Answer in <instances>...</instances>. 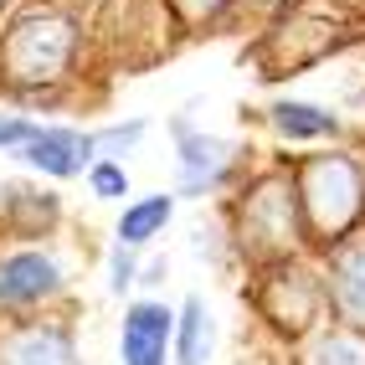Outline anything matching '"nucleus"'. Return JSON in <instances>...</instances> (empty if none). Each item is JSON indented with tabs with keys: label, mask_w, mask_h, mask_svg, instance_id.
<instances>
[{
	"label": "nucleus",
	"mask_w": 365,
	"mask_h": 365,
	"mask_svg": "<svg viewBox=\"0 0 365 365\" xmlns=\"http://www.w3.org/2000/svg\"><path fill=\"white\" fill-rule=\"evenodd\" d=\"M216 350V314L201 294H185L175 309V339H170V360L175 365H211Z\"/></svg>",
	"instance_id": "ddd939ff"
},
{
	"label": "nucleus",
	"mask_w": 365,
	"mask_h": 365,
	"mask_svg": "<svg viewBox=\"0 0 365 365\" xmlns=\"http://www.w3.org/2000/svg\"><path fill=\"white\" fill-rule=\"evenodd\" d=\"M0 365H83L78 329L67 319H6Z\"/></svg>",
	"instance_id": "423d86ee"
},
{
	"label": "nucleus",
	"mask_w": 365,
	"mask_h": 365,
	"mask_svg": "<svg viewBox=\"0 0 365 365\" xmlns=\"http://www.w3.org/2000/svg\"><path fill=\"white\" fill-rule=\"evenodd\" d=\"M165 273H170L165 257H155V262H144V267H139V283H144V288H160V283H165Z\"/></svg>",
	"instance_id": "6ab92c4d"
},
{
	"label": "nucleus",
	"mask_w": 365,
	"mask_h": 365,
	"mask_svg": "<svg viewBox=\"0 0 365 365\" xmlns=\"http://www.w3.org/2000/svg\"><path fill=\"white\" fill-rule=\"evenodd\" d=\"M36 134V118L21 108H0V155H21V144Z\"/></svg>",
	"instance_id": "a211bd4d"
},
{
	"label": "nucleus",
	"mask_w": 365,
	"mask_h": 365,
	"mask_svg": "<svg viewBox=\"0 0 365 365\" xmlns=\"http://www.w3.org/2000/svg\"><path fill=\"white\" fill-rule=\"evenodd\" d=\"M319 278H324V299H329L334 319L350 329H365V227L350 232L345 242H334V247H324Z\"/></svg>",
	"instance_id": "0eeeda50"
},
{
	"label": "nucleus",
	"mask_w": 365,
	"mask_h": 365,
	"mask_svg": "<svg viewBox=\"0 0 365 365\" xmlns=\"http://www.w3.org/2000/svg\"><path fill=\"white\" fill-rule=\"evenodd\" d=\"M150 139V118H113V124L93 129V144H98V160H118L129 165V155H139V144Z\"/></svg>",
	"instance_id": "2eb2a0df"
},
{
	"label": "nucleus",
	"mask_w": 365,
	"mask_h": 365,
	"mask_svg": "<svg viewBox=\"0 0 365 365\" xmlns=\"http://www.w3.org/2000/svg\"><path fill=\"white\" fill-rule=\"evenodd\" d=\"M67 267L46 247H11L0 252V319H31L67 294Z\"/></svg>",
	"instance_id": "39448f33"
},
{
	"label": "nucleus",
	"mask_w": 365,
	"mask_h": 365,
	"mask_svg": "<svg viewBox=\"0 0 365 365\" xmlns=\"http://www.w3.org/2000/svg\"><path fill=\"white\" fill-rule=\"evenodd\" d=\"M139 283V252L134 247H108V294H129Z\"/></svg>",
	"instance_id": "f3484780"
},
{
	"label": "nucleus",
	"mask_w": 365,
	"mask_h": 365,
	"mask_svg": "<svg viewBox=\"0 0 365 365\" xmlns=\"http://www.w3.org/2000/svg\"><path fill=\"white\" fill-rule=\"evenodd\" d=\"M267 124H273V134L283 144H319L345 129L329 103H314V98H273L267 103Z\"/></svg>",
	"instance_id": "9d476101"
},
{
	"label": "nucleus",
	"mask_w": 365,
	"mask_h": 365,
	"mask_svg": "<svg viewBox=\"0 0 365 365\" xmlns=\"http://www.w3.org/2000/svg\"><path fill=\"white\" fill-rule=\"evenodd\" d=\"M83 180H88L93 201H124L129 196V165H118V160H93Z\"/></svg>",
	"instance_id": "dca6fc26"
},
{
	"label": "nucleus",
	"mask_w": 365,
	"mask_h": 365,
	"mask_svg": "<svg viewBox=\"0 0 365 365\" xmlns=\"http://www.w3.org/2000/svg\"><path fill=\"white\" fill-rule=\"evenodd\" d=\"M299 365H365V329H350V324L314 329Z\"/></svg>",
	"instance_id": "4468645a"
},
{
	"label": "nucleus",
	"mask_w": 365,
	"mask_h": 365,
	"mask_svg": "<svg viewBox=\"0 0 365 365\" xmlns=\"http://www.w3.org/2000/svg\"><path fill=\"white\" fill-rule=\"evenodd\" d=\"M227 237L242 257H252L257 267L283 262V257H304L309 232H304V206H299V185L294 170L273 165L257 175H242L237 201L227 211Z\"/></svg>",
	"instance_id": "f257e3e1"
},
{
	"label": "nucleus",
	"mask_w": 365,
	"mask_h": 365,
	"mask_svg": "<svg viewBox=\"0 0 365 365\" xmlns=\"http://www.w3.org/2000/svg\"><path fill=\"white\" fill-rule=\"evenodd\" d=\"M175 190H150V196H134L124 211H118V222H113V242L118 247H155V242L165 237V227L175 222Z\"/></svg>",
	"instance_id": "9b49d317"
},
{
	"label": "nucleus",
	"mask_w": 365,
	"mask_h": 365,
	"mask_svg": "<svg viewBox=\"0 0 365 365\" xmlns=\"http://www.w3.org/2000/svg\"><path fill=\"white\" fill-rule=\"evenodd\" d=\"M0 196H6V185H0Z\"/></svg>",
	"instance_id": "412c9836"
},
{
	"label": "nucleus",
	"mask_w": 365,
	"mask_h": 365,
	"mask_svg": "<svg viewBox=\"0 0 365 365\" xmlns=\"http://www.w3.org/2000/svg\"><path fill=\"white\" fill-rule=\"evenodd\" d=\"M304 206V232L309 247H334L365 222V165L345 150H319L288 165Z\"/></svg>",
	"instance_id": "f03ea898"
},
{
	"label": "nucleus",
	"mask_w": 365,
	"mask_h": 365,
	"mask_svg": "<svg viewBox=\"0 0 365 365\" xmlns=\"http://www.w3.org/2000/svg\"><path fill=\"white\" fill-rule=\"evenodd\" d=\"M62 216L57 190H41V185H6L0 196V227L11 237H46Z\"/></svg>",
	"instance_id": "f8f14e48"
},
{
	"label": "nucleus",
	"mask_w": 365,
	"mask_h": 365,
	"mask_svg": "<svg viewBox=\"0 0 365 365\" xmlns=\"http://www.w3.org/2000/svg\"><path fill=\"white\" fill-rule=\"evenodd\" d=\"M93 160H98L93 129H78V124H36V134L21 144V165L46 180H78L88 175Z\"/></svg>",
	"instance_id": "6e6552de"
},
{
	"label": "nucleus",
	"mask_w": 365,
	"mask_h": 365,
	"mask_svg": "<svg viewBox=\"0 0 365 365\" xmlns=\"http://www.w3.org/2000/svg\"><path fill=\"white\" fill-rule=\"evenodd\" d=\"M6 6H11V0H0V11H6Z\"/></svg>",
	"instance_id": "aec40b11"
},
{
	"label": "nucleus",
	"mask_w": 365,
	"mask_h": 365,
	"mask_svg": "<svg viewBox=\"0 0 365 365\" xmlns=\"http://www.w3.org/2000/svg\"><path fill=\"white\" fill-rule=\"evenodd\" d=\"M252 304H257L262 319L273 324V329H283L288 339L314 334V329L329 319V299H324L319 262H309V257H283V262L257 267Z\"/></svg>",
	"instance_id": "7ed1b4c3"
},
{
	"label": "nucleus",
	"mask_w": 365,
	"mask_h": 365,
	"mask_svg": "<svg viewBox=\"0 0 365 365\" xmlns=\"http://www.w3.org/2000/svg\"><path fill=\"white\" fill-rule=\"evenodd\" d=\"M170 139H175V196L185 201L222 196L247 175V150L237 139L206 134L190 118H170Z\"/></svg>",
	"instance_id": "20e7f679"
},
{
	"label": "nucleus",
	"mask_w": 365,
	"mask_h": 365,
	"mask_svg": "<svg viewBox=\"0 0 365 365\" xmlns=\"http://www.w3.org/2000/svg\"><path fill=\"white\" fill-rule=\"evenodd\" d=\"M175 309L165 299H134L118 319V365H170Z\"/></svg>",
	"instance_id": "1a4fd4ad"
}]
</instances>
